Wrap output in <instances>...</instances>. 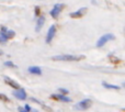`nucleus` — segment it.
Segmentation results:
<instances>
[{"label":"nucleus","mask_w":125,"mask_h":112,"mask_svg":"<svg viewBox=\"0 0 125 112\" xmlns=\"http://www.w3.org/2000/svg\"><path fill=\"white\" fill-rule=\"evenodd\" d=\"M59 90H61L62 93H68V90H67V89H65V88H59Z\"/></svg>","instance_id":"18"},{"label":"nucleus","mask_w":125,"mask_h":112,"mask_svg":"<svg viewBox=\"0 0 125 112\" xmlns=\"http://www.w3.org/2000/svg\"><path fill=\"white\" fill-rule=\"evenodd\" d=\"M29 73L30 74H34V75H42V69L39 66H31L28 68Z\"/></svg>","instance_id":"10"},{"label":"nucleus","mask_w":125,"mask_h":112,"mask_svg":"<svg viewBox=\"0 0 125 112\" xmlns=\"http://www.w3.org/2000/svg\"><path fill=\"white\" fill-rule=\"evenodd\" d=\"M55 33H56V26L52 25L50 29H48L47 36H46V43L50 44L51 42L53 41V39H54V36H55Z\"/></svg>","instance_id":"5"},{"label":"nucleus","mask_w":125,"mask_h":112,"mask_svg":"<svg viewBox=\"0 0 125 112\" xmlns=\"http://www.w3.org/2000/svg\"><path fill=\"white\" fill-rule=\"evenodd\" d=\"M2 55V52H1V51H0V56H1Z\"/></svg>","instance_id":"20"},{"label":"nucleus","mask_w":125,"mask_h":112,"mask_svg":"<svg viewBox=\"0 0 125 112\" xmlns=\"http://www.w3.org/2000/svg\"><path fill=\"white\" fill-rule=\"evenodd\" d=\"M84 56L80 55H71V54H62V55H56L53 56V60H67V62H73V60H81L83 59Z\"/></svg>","instance_id":"1"},{"label":"nucleus","mask_w":125,"mask_h":112,"mask_svg":"<svg viewBox=\"0 0 125 112\" xmlns=\"http://www.w3.org/2000/svg\"><path fill=\"white\" fill-rule=\"evenodd\" d=\"M4 81H6L7 85H9L10 87H12L13 89H15V90H18V89H20L21 87H20V85L18 84V82H15L14 80L10 79L9 77H4Z\"/></svg>","instance_id":"9"},{"label":"nucleus","mask_w":125,"mask_h":112,"mask_svg":"<svg viewBox=\"0 0 125 112\" xmlns=\"http://www.w3.org/2000/svg\"><path fill=\"white\" fill-rule=\"evenodd\" d=\"M51 98L54 100H58V101H62V102H70L71 99L68 97H66V96L64 95H52L51 96Z\"/></svg>","instance_id":"8"},{"label":"nucleus","mask_w":125,"mask_h":112,"mask_svg":"<svg viewBox=\"0 0 125 112\" xmlns=\"http://www.w3.org/2000/svg\"><path fill=\"white\" fill-rule=\"evenodd\" d=\"M114 39H115V36L113 34H110V33L102 35V36L100 37V39L98 40V42H97V47H101V46H103L106 42L111 41V40H114Z\"/></svg>","instance_id":"3"},{"label":"nucleus","mask_w":125,"mask_h":112,"mask_svg":"<svg viewBox=\"0 0 125 112\" xmlns=\"http://www.w3.org/2000/svg\"><path fill=\"white\" fill-rule=\"evenodd\" d=\"M62 7H64V4H62V3H57L54 6L53 10L51 11V15H52L54 19H57V18H58V15L61 14V12H62Z\"/></svg>","instance_id":"4"},{"label":"nucleus","mask_w":125,"mask_h":112,"mask_svg":"<svg viewBox=\"0 0 125 112\" xmlns=\"http://www.w3.org/2000/svg\"><path fill=\"white\" fill-rule=\"evenodd\" d=\"M86 12H87V8H81V9H79V10H77L76 12H71L69 15H70L71 18H75V19H79V18L83 17V14Z\"/></svg>","instance_id":"7"},{"label":"nucleus","mask_w":125,"mask_h":112,"mask_svg":"<svg viewBox=\"0 0 125 112\" xmlns=\"http://www.w3.org/2000/svg\"><path fill=\"white\" fill-rule=\"evenodd\" d=\"M44 22H45V18H44V17H40L39 19H37V22H36V29H35V31H36V32H39V31L41 30L42 28H43Z\"/></svg>","instance_id":"11"},{"label":"nucleus","mask_w":125,"mask_h":112,"mask_svg":"<svg viewBox=\"0 0 125 112\" xmlns=\"http://www.w3.org/2000/svg\"><path fill=\"white\" fill-rule=\"evenodd\" d=\"M40 12H41V9L39 7H35V15H39Z\"/></svg>","instance_id":"17"},{"label":"nucleus","mask_w":125,"mask_h":112,"mask_svg":"<svg viewBox=\"0 0 125 112\" xmlns=\"http://www.w3.org/2000/svg\"><path fill=\"white\" fill-rule=\"evenodd\" d=\"M13 96H14L15 98H18V99H20V100H25L26 99V92L23 88H20V89H18V90H14L13 91Z\"/></svg>","instance_id":"6"},{"label":"nucleus","mask_w":125,"mask_h":112,"mask_svg":"<svg viewBox=\"0 0 125 112\" xmlns=\"http://www.w3.org/2000/svg\"><path fill=\"white\" fill-rule=\"evenodd\" d=\"M103 87L108 89H114V90H119L120 87L116 86V85H111V84H106V82H103Z\"/></svg>","instance_id":"13"},{"label":"nucleus","mask_w":125,"mask_h":112,"mask_svg":"<svg viewBox=\"0 0 125 112\" xmlns=\"http://www.w3.org/2000/svg\"><path fill=\"white\" fill-rule=\"evenodd\" d=\"M4 66H7V67H13V68H15V67H17V65H14L12 62H6V63H4Z\"/></svg>","instance_id":"14"},{"label":"nucleus","mask_w":125,"mask_h":112,"mask_svg":"<svg viewBox=\"0 0 125 112\" xmlns=\"http://www.w3.org/2000/svg\"><path fill=\"white\" fill-rule=\"evenodd\" d=\"M109 59H110V62L113 63V64H120V63L122 62L119 57H116V56H114V55H109Z\"/></svg>","instance_id":"12"},{"label":"nucleus","mask_w":125,"mask_h":112,"mask_svg":"<svg viewBox=\"0 0 125 112\" xmlns=\"http://www.w3.org/2000/svg\"><path fill=\"white\" fill-rule=\"evenodd\" d=\"M91 106H92V100L91 99H83L76 104L75 109L80 110V111H84V110H88Z\"/></svg>","instance_id":"2"},{"label":"nucleus","mask_w":125,"mask_h":112,"mask_svg":"<svg viewBox=\"0 0 125 112\" xmlns=\"http://www.w3.org/2000/svg\"><path fill=\"white\" fill-rule=\"evenodd\" d=\"M123 111H125V108H123Z\"/></svg>","instance_id":"22"},{"label":"nucleus","mask_w":125,"mask_h":112,"mask_svg":"<svg viewBox=\"0 0 125 112\" xmlns=\"http://www.w3.org/2000/svg\"><path fill=\"white\" fill-rule=\"evenodd\" d=\"M123 87H125V81L123 82Z\"/></svg>","instance_id":"21"},{"label":"nucleus","mask_w":125,"mask_h":112,"mask_svg":"<svg viewBox=\"0 0 125 112\" xmlns=\"http://www.w3.org/2000/svg\"><path fill=\"white\" fill-rule=\"evenodd\" d=\"M19 111H20V112H26V111L24 110L23 108H21V107H20V108H19Z\"/></svg>","instance_id":"19"},{"label":"nucleus","mask_w":125,"mask_h":112,"mask_svg":"<svg viewBox=\"0 0 125 112\" xmlns=\"http://www.w3.org/2000/svg\"><path fill=\"white\" fill-rule=\"evenodd\" d=\"M0 99H1L2 101H4V102H9V98L7 97L6 95H2V93H0Z\"/></svg>","instance_id":"15"},{"label":"nucleus","mask_w":125,"mask_h":112,"mask_svg":"<svg viewBox=\"0 0 125 112\" xmlns=\"http://www.w3.org/2000/svg\"><path fill=\"white\" fill-rule=\"evenodd\" d=\"M23 109H24V110H25L26 112H31V111H32V109H31V107L29 106V104H25Z\"/></svg>","instance_id":"16"}]
</instances>
